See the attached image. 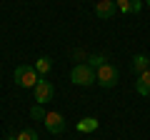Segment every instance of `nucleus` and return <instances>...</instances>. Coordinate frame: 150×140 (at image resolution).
Masks as SVG:
<instances>
[{
  "mask_svg": "<svg viewBox=\"0 0 150 140\" xmlns=\"http://www.w3.org/2000/svg\"><path fill=\"white\" fill-rule=\"evenodd\" d=\"M45 115H48V113H45L43 105H38V103L30 108V118H33V120H45Z\"/></svg>",
  "mask_w": 150,
  "mask_h": 140,
  "instance_id": "nucleus-14",
  "label": "nucleus"
},
{
  "mask_svg": "<svg viewBox=\"0 0 150 140\" xmlns=\"http://www.w3.org/2000/svg\"><path fill=\"white\" fill-rule=\"evenodd\" d=\"M115 10H118L115 0H98V3H95V15L100 18V20L112 18V15H115Z\"/></svg>",
  "mask_w": 150,
  "mask_h": 140,
  "instance_id": "nucleus-6",
  "label": "nucleus"
},
{
  "mask_svg": "<svg viewBox=\"0 0 150 140\" xmlns=\"http://www.w3.org/2000/svg\"><path fill=\"white\" fill-rule=\"evenodd\" d=\"M105 63H108L105 55H90V58H88V65H90L93 70H98L100 65H105Z\"/></svg>",
  "mask_w": 150,
  "mask_h": 140,
  "instance_id": "nucleus-12",
  "label": "nucleus"
},
{
  "mask_svg": "<svg viewBox=\"0 0 150 140\" xmlns=\"http://www.w3.org/2000/svg\"><path fill=\"white\" fill-rule=\"evenodd\" d=\"M148 60L150 58H145V55H135V58H133V63H130V65H133V73H135V75H140V73L148 70Z\"/></svg>",
  "mask_w": 150,
  "mask_h": 140,
  "instance_id": "nucleus-11",
  "label": "nucleus"
},
{
  "mask_svg": "<svg viewBox=\"0 0 150 140\" xmlns=\"http://www.w3.org/2000/svg\"><path fill=\"white\" fill-rule=\"evenodd\" d=\"M33 90H35V103H38V105H43V103L53 100V95H55L53 83H50V80H45V78H40V80H38V85L33 88Z\"/></svg>",
  "mask_w": 150,
  "mask_h": 140,
  "instance_id": "nucleus-4",
  "label": "nucleus"
},
{
  "mask_svg": "<svg viewBox=\"0 0 150 140\" xmlns=\"http://www.w3.org/2000/svg\"><path fill=\"white\" fill-rule=\"evenodd\" d=\"M145 5H148V8H150V0H145Z\"/></svg>",
  "mask_w": 150,
  "mask_h": 140,
  "instance_id": "nucleus-16",
  "label": "nucleus"
},
{
  "mask_svg": "<svg viewBox=\"0 0 150 140\" xmlns=\"http://www.w3.org/2000/svg\"><path fill=\"white\" fill-rule=\"evenodd\" d=\"M118 78H120L118 68L110 65V63L100 65V68L95 70V83H98L100 88H115V85H118Z\"/></svg>",
  "mask_w": 150,
  "mask_h": 140,
  "instance_id": "nucleus-1",
  "label": "nucleus"
},
{
  "mask_svg": "<svg viewBox=\"0 0 150 140\" xmlns=\"http://www.w3.org/2000/svg\"><path fill=\"white\" fill-rule=\"evenodd\" d=\"M70 80H73L75 85H80V88H88V85L95 83V70L88 63H80V65H75V68L70 70Z\"/></svg>",
  "mask_w": 150,
  "mask_h": 140,
  "instance_id": "nucleus-2",
  "label": "nucleus"
},
{
  "mask_svg": "<svg viewBox=\"0 0 150 140\" xmlns=\"http://www.w3.org/2000/svg\"><path fill=\"white\" fill-rule=\"evenodd\" d=\"M5 140H18V138H13V135H10V138H5Z\"/></svg>",
  "mask_w": 150,
  "mask_h": 140,
  "instance_id": "nucleus-15",
  "label": "nucleus"
},
{
  "mask_svg": "<svg viewBox=\"0 0 150 140\" xmlns=\"http://www.w3.org/2000/svg\"><path fill=\"white\" fill-rule=\"evenodd\" d=\"M98 125H100V123H98L93 115H88V118H83L80 123H78V130H80V133H95Z\"/></svg>",
  "mask_w": 150,
  "mask_h": 140,
  "instance_id": "nucleus-10",
  "label": "nucleus"
},
{
  "mask_svg": "<svg viewBox=\"0 0 150 140\" xmlns=\"http://www.w3.org/2000/svg\"><path fill=\"white\" fill-rule=\"evenodd\" d=\"M115 5L123 15H133V13H140L143 8V0H115Z\"/></svg>",
  "mask_w": 150,
  "mask_h": 140,
  "instance_id": "nucleus-7",
  "label": "nucleus"
},
{
  "mask_svg": "<svg viewBox=\"0 0 150 140\" xmlns=\"http://www.w3.org/2000/svg\"><path fill=\"white\" fill-rule=\"evenodd\" d=\"M135 90H138V95H150V70H145V73L138 75V80H135Z\"/></svg>",
  "mask_w": 150,
  "mask_h": 140,
  "instance_id": "nucleus-8",
  "label": "nucleus"
},
{
  "mask_svg": "<svg viewBox=\"0 0 150 140\" xmlns=\"http://www.w3.org/2000/svg\"><path fill=\"white\" fill-rule=\"evenodd\" d=\"M40 75H38L35 65H18L15 68V83L20 88H35Z\"/></svg>",
  "mask_w": 150,
  "mask_h": 140,
  "instance_id": "nucleus-3",
  "label": "nucleus"
},
{
  "mask_svg": "<svg viewBox=\"0 0 150 140\" xmlns=\"http://www.w3.org/2000/svg\"><path fill=\"white\" fill-rule=\"evenodd\" d=\"M43 123H45V128H48L53 135H58V133H63V130H65V118H63V113H48Z\"/></svg>",
  "mask_w": 150,
  "mask_h": 140,
  "instance_id": "nucleus-5",
  "label": "nucleus"
},
{
  "mask_svg": "<svg viewBox=\"0 0 150 140\" xmlns=\"http://www.w3.org/2000/svg\"><path fill=\"white\" fill-rule=\"evenodd\" d=\"M50 68H53V60H50L48 55H43V58H38V60H35V70H38V75H40V78L48 75Z\"/></svg>",
  "mask_w": 150,
  "mask_h": 140,
  "instance_id": "nucleus-9",
  "label": "nucleus"
},
{
  "mask_svg": "<svg viewBox=\"0 0 150 140\" xmlns=\"http://www.w3.org/2000/svg\"><path fill=\"white\" fill-rule=\"evenodd\" d=\"M148 70H150V60H148Z\"/></svg>",
  "mask_w": 150,
  "mask_h": 140,
  "instance_id": "nucleus-17",
  "label": "nucleus"
},
{
  "mask_svg": "<svg viewBox=\"0 0 150 140\" xmlns=\"http://www.w3.org/2000/svg\"><path fill=\"white\" fill-rule=\"evenodd\" d=\"M18 140H40V138H38V133L33 128H23L20 133H18Z\"/></svg>",
  "mask_w": 150,
  "mask_h": 140,
  "instance_id": "nucleus-13",
  "label": "nucleus"
}]
</instances>
